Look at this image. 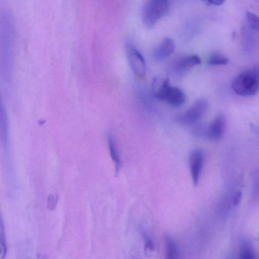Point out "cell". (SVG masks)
Masks as SVG:
<instances>
[{"label": "cell", "mask_w": 259, "mask_h": 259, "mask_svg": "<svg viewBox=\"0 0 259 259\" xmlns=\"http://www.w3.org/2000/svg\"><path fill=\"white\" fill-rule=\"evenodd\" d=\"M153 95L157 99L166 102L174 107H179L184 104L186 96L183 91L179 88L171 86L167 79L159 82L155 78L152 83Z\"/></svg>", "instance_id": "1"}, {"label": "cell", "mask_w": 259, "mask_h": 259, "mask_svg": "<svg viewBox=\"0 0 259 259\" xmlns=\"http://www.w3.org/2000/svg\"><path fill=\"white\" fill-rule=\"evenodd\" d=\"M231 86L239 96L248 97L255 95L259 88L258 68L255 67L241 72L233 79Z\"/></svg>", "instance_id": "2"}, {"label": "cell", "mask_w": 259, "mask_h": 259, "mask_svg": "<svg viewBox=\"0 0 259 259\" xmlns=\"http://www.w3.org/2000/svg\"><path fill=\"white\" fill-rule=\"evenodd\" d=\"M169 0H147L142 10V19L145 26L153 28L157 21L169 11Z\"/></svg>", "instance_id": "3"}, {"label": "cell", "mask_w": 259, "mask_h": 259, "mask_svg": "<svg viewBox=\"0 0 259 259\" xmlns=\"http://www.w3.org/2000/svg\"><path fill=\"white\" fill-rule=\"evenodd\" d=\"M208 103L205 99L197 100L184 113L178 116V120L186 125L197 123L205 114Z\"/></svg>", "instance_id": "4"}, {"label": "cell", "mask_w": 259, "mask_h": 259, "mask_svg": "<svg viewBox=\"0 0 259 259\" xmlns=\"http://www.w3.org/2000/svg\"><path fill=\"white\" fill-rule=\"evenodd\" d=\"M124 52L128 63L134 73L139 77H144L146 74V67L142 55L130 43L125 45Z\"/></svg>", "instance_id": "5"}, {"label": "cell", "mask_w": 259, "mask_h": 259, "mask_svg": "<svg viewBox=\"0 0 259 259\" xmlns=\"http://www.w3.org/2000/svg\"><path fill=\"white\" fill-rule=\"evenodd\" d=\"M204 162V154L199 149L194 150L189 158V165L192 179L194 185L197 186L202 169Z\"/></svg>", "instance_id": "6"}, {"label": "cell", "mask_w": 259, "mask_h": 259, "mask_svg": "<svg viewBox=\"0 0 259 259\" xmlns=\"http://www.w3.org/2000/svg\"><path fill=\"white\" fill-rule=\"evenodd\" d=\"M226 125L225 117L222 115L217 116L206 127L204 135L212 141L219 140L223 136Z\"/></svg>", "instance_id": "7"}, {"label": "cell", "mask_w": 259, "mask_h": 259, "mask_svg": "<svg viewBox=\"0 0 259 259\" xmlns=\"http://www.w3.org/2000/svg\"><path fill=\"white\" fill-rule=\"evenodd\" d=\"M200 62V59L197 55H190L178 58L174 62L172 67L177 73L183 74Z\"/></svg>", "instance_id": "8"}, {"label": "cell", "mask_w": 259, "mask_h": 259, "mask_svg": "<svg viewBox=\"0 0 259 259\" xmlns=\"http://www.w3.org/2000/svg\"><path fill=\"white\" fill-rule=\"evenodd\" d=\"M175 47L174 41L170 38L165 37L153 50V57L158 61L163 60L174 52Z\"/></svg>", "instance_id": "9"}, {"label": "cell", "mask_w": 259, "mask_h": 259, "mask_svg": "<svg viewBox=\"0 0 259 259\" xmlns=\"http://www.w3.org/2000/svg\"><path fill=\"white\" fill-rule=\"evenodd\" d=\"M9 123L7 113L3 99L0 96V139L6 144L8 139Z\"/></svg>", "instance_id": "10"}, {"label": "cell", "mask_w": 259, "mask_h": 259, "mask_svg": "<svg viewBox=\"0 0 259 259\" xmlns=\"http://www.w3.org/2000/svg\"><path fill=\"white\" fill-rule=\"evenodd\" d=\"M166 245V257L168 258H175L178 256V249L177 246L171 237L166 235L165 237Z\"/></svg>", "instance_id": "11"}, {"label": "cell", "mask_w": 259, "mask_h": 259, "mask_svg": "<svg viewBox=\"0 0 259 259\" xmlns=\"http://www.w3.org/2000/svg\"><path fill=\"white\" fill-rule=\"evenodd\" d=\"M228 62L229 59L226 56L218 53L211 54L207 60L209 65L213 66L226 65Z\"/></svg>", "instance_id": "12"}, {"label": "cell", "mask_w": 259, "mask_h": 259, "mask_svg": "<svg viewBox=\"0 0 259 259\" xmlns=\"http://www.w3.org/2000/svg\"><path fill=\"white\" fill-rule=\"evenodd\" d=\"M108 143L111 157L117 168L120 165V161L113 138L111 135L108 136Z\"/></svg>", "instance_id": "13"}, {"label": "cell", "mask_w": 259, "mask_h": 259, "mask_svg": "<svg viewBox=\"0 0 259 259\" xmlns=\"http://www.w3.org/2000/svg\"><path fill=\"white\" fill-rule=\"evenodd\" d=\"M246 18L249 26L255 30H258L259 26V19L254 14L247 12L246 13Z\"/></svg>", "instance_id": "14"}, {"label": "cell", "mask_w": 259, "mask_h": 259, "mask_svg": "<svg viewBox=\"0 0 259 259\" xmlns=\"http://www.w3.org/2000/svg\"><path fill=\"white\" fill-rule=\"evenodd\" d=\"M240 256L244 259H254L255 255L253 252L249 248H244L241 251Z\"/></svg>", "instance_id": "15"}, {"label": "cell", "mask_w": 259, "mask_h": 259, "mask_svg": "<svg viewBox=\"0 0 259 259\" xmlns=\"http://www.w3.org/2000/svg\"><path fill=\"white\" fill-rule=\"evenodd\" d=\"M0 242L5 244V229L3 221L0 215Z\"/></svg>", "instance_id": "16"}, {"label": "cell", "mask_w": 259, "mask_h": 259, "mask_svg": "<svg viewBox=\"0 0 259 259\" xmlns=\"http://www.w3.org/2000/svg\"><path fill=\"white\" fill-rule=\"evenodd\" d=\"M242 193L241 191H238L236 194L233 199V204L235 206H237L241 199Z\"/></svg>", "instance_id": "17"}, {"label": "cell", "mask_w": 259, "mask_h": 259, "mask_svg": "<svg viewBox=\"0 0 259 259\" xmlns=\"http://www.w3.org/2000/svg\"><path fill=\"white\" fill-rule=\"evenodd\" d=\"M211 4L215 6H220L222 5L225 0H208Z\"/></svg>", "instance_id": "18"}, {"label": "cell", "mask_w": 259, "mask_h": 259, "mask_svg": "<svg viewBox=\"0 0 259 259\" xmlns=\"http://www.w3.org/2000/svg\"><path fill=\"white\" fill-rule=\"evenodd\" d=\"M146 247L151 250H153L154 249V247L152 242L149 240L146 242Z\"/></svg>", "instance_id": "19"}]
</instances>
